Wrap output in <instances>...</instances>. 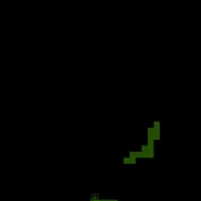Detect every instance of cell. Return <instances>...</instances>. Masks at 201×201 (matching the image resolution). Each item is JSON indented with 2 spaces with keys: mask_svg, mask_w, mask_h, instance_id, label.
Listing matches in <instances>:
<instances>
[{
  "mask_svg": "<svg viewBox=\"0 0 201 201\" xmlns=\"http://www.w3.org/2000/svg\"><path fill=\"white\" fill-rule=\"evenodd\" d=\"M153 128H159V129H160V123H159V121H155V124H153Z\"/></svg>",
  "mask_w": 201,
  "mask_h": 201,
  "instance_id": "2",
  "label": "cell"
},
{
  "mask_svg": "<svg viewBox=\"0 0 201 201\" xmlns=\"http://www.w3.org/2000/svg\"><path fill=\"white\" fill-rule=\"evenodd\" d=\"M148 140H160V129L159 128H148Z\"/></svg>",
  "mask_w": 201,
  "mask_h": 201,
  "instance_id": "1",
  "label": "cell"
}]
</instances>
